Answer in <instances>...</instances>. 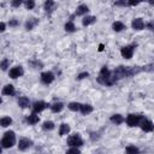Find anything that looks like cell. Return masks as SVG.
I'll use <instances>...</instances> for the list:
<instances>
[{
  "instance_id": "cell-27",
  "label": "cell",
  "mask_w": 154,
  "mask_h": 154,
  "mask_svg": "<svg viewBox=\"0 0 154 154\" xmlns=\"http://www.w3.org/2000/svg\"><path fill=\"white\" fill-rule=\"evenodd\" d=\"M125 152H126V154H140V149L135 146H128Z\"/></svg>"
},
{
  "instance_id": "cell-23",
  "label": "cell",
  "mask_w": 154,
  "mask_h": 154,
  "mask_svg": "<svg viewBox=\"0 0 154 154\" xmlns=\"http://www.w3.org/2000/svg\"><path fill=\"white\" fill-rule=\"evenodd\" d=\"M43 7H45L46 12H52V11L54 10V7H55V2L52 1V0H47V1L45 2Z\"/></svg>"
},
{
  "instance_id": "cell-5",
  "label": "cell",
  "mask_w": 154,
  "mask_h": 154,
  "mask_svg": "<svg viewBox=\"0 0 154 154\" xmlns=\"http://www.w3.org/2000/svg\"><path fill=\"white\" fill-rule=\"evenodd\" d=\"M67 144L70 147H73V148H77V147H81L83 144V140L81 138V136L78 134H75V135H71L69 138H67Z\"/></svg>"
},
{
  "instance_id": "cell-9",
  "label": "cell",
  "mask_w": 154,
  "mask_h": 154,
  "mask_svg": "<svg viewBox=\"0 0 154 154\" xmlns=\"http://www.w3.org/2000/svg\"><path fill=\"white\" fill-rule=\"evenodd\" d=\"M23 73H24V71H23V67H22V66H14V67H12V69L10 70L8 76H10L11 78L16 79V78L23 76Z\"/></svg>"
},
{
  "instance_id": "cell-41",
  "label": "cell",
  "mask_w": 154,
  "mask_h": 154,
  "mask_svg": "<svg viewBox=\"0 0 154 154\" xmlns=\"http://www.w3.org/2000/svg\"><path fill=\"white\" fill-rule=\"evenodd\" d=\"M103 49V45H100V48H99V51H102Z\"/></svg>"
},
{
  "instance_id": "cell-32",
  "label": "cell",
  "mask_w": 154,
  "mask_h": 154,
  "mask_svg": "<svg viewBox=\"0 0 154 154\" xmlns=\"http://www.w3.org/2000/svg\"><path fill=\"white\" fill-rule=\"evenodd\" d=\"M24 5H25L26 10H32V8L35 7V1H32V0H28V1L24 2Z\"/></svg>"
},
{
  "instance_id": "cell-12",
  "label": "cell",
  "mask_w": 154,
  "mask_h": 154,
  "mask_svg": "<svg viewBox=\"0 0 154 154\" xmlns=\"http://www.w3.org/2000/svg\"><path fill=\"white\" fill-rule=\"evenodd\" d=\"M131 26L134 30H142V29H144V22L142 18H135L131 22Z\"/></svg>"
},
{
  "instance_id": "cell-19",
  "label": "cell",
  "mask_w": 154,
  "mask_h": 154,
  "mask_svg": "<svg viewBox=\"0 0 154 154\" xmlns=\"http://www.w3.org/2000/svg\"><path fill=\"white\" fill-rule=\"evenodd\" d=\"M70 130H71V128L67 125V124H61L60 126H59V135L60 136H64V135H67L69 132H70Z\"/></svg>"
},
{
  "instance_id": "cell-6",
  "label": "cell",
  "mask_w": 154,
  "mask_h": 154,
  "mask_svg": "<svg viewBox=\"0 0 154 154\" xmlns=\"http://www.w3.org/2000/svg\"><path fill=\"white\" fill-rule=\"evenodd\" d=\"M134 48H135L134 45L124 46V47L120 49V54H122V57L125 58V59H131V58H132V54H134Z\"/></svg>"
},
{
  "instance_id": "cell-17",
  "label": "cell",
  "mask_w": 154,
  "mask_h": 154,
  "mask_svg": "<svg viewBox=\"0 0 154 154\" xmlns=\"http://www.w3.org/2000/svg\"><path fill=\"white\" fill-rule=\"evenodd\" d=\"M26 123L28 124H30V125H34V124H36V123H38V120H40V118H38V116H36V113H32V114H29L28 117H26Z\"/></svg>"
},
{
  "instance_id": "cell-14",
  "label": "cell",
  "mask_w": 154,
  "mask_h": 154,
  "mask_svg": "<svg viewBox=\"0 0 154 154\" xmlns=\"http://www.w3.org/2000/svg\"><path fill=\"white\" fill-rule=\"evenodd\" d=\"M96 22V17L95 16H87V17H84L83 19H82V24L84 25V26H88V25H90V24H94Z\"/></svg>"
},
{
  "instance_id": "cell-28",
  "label": "cell",
  "mask_w": 154,
  "mask_h": 154,
  "mask_svg": "<svg viewBox=\"0 0 154 154\" xmlns=\"http://www.w3.org/2000/svg\"><path fill=\"white\" fill-rule=\"evenodd\" d=\"M65 30L67 31V32H73V31H76V26H75V24H73V22L72 20H70V22H67L66 24H65Z\"/></svg>"
},
{
  "instance_id": "cell-1",
  "label": "cell",
  "mask_w": 154,
  "mask_h": 154,
  "mask_svg": "<svg viewBox=\"0 0 154 154\" xmlns=\"http://www.w3.org/2000/svg\"><path fill=\"white\" fill-rule=\"evenodd\" d=\"M140 71H141V69L138 66H118L112 72V75L116 78V81H118V79H122L125 77H131V76L138 73Z\"/></svg>"
},
{
  "instance_id": "cell-40",
  "label": "cell",
  "mask_w": 154,
  "mask_h": 154,
  "mask_svg": "<svg viewBox=\"0 0 154 154\" xmlns=\"http://www.w3.org/2000/svg\"><path fill=\"white\" fill-rule=\"evenodd\" d=\"M114 5H117V6H125L126 2L125 1H117V2H114Z\"/></svg>"
},
{
  "instance_id": "cell-24",
  "label": "cell",
  "mask_w": 154,
  "mask_h": 154,
  "mask_svg": "<svg viewBox=\"0 0 154 154\" xmlns=\"http://www.w3.org/2000/svg\"><path fill=\"white\" fill-rule=\"evenodd\" d=\"M37 23H38V20H37L36 18H30V19L26 20V23H25V29H26V30H31Z\"/></svg>"
},
{
  "instance_id": "cell-39",
  "label": "cell",
  "mask_w": 154,
  "mask_h": 154,
  "mask_svg": "<svg viewBox=\"0 0 154 154\" xmlns=\"http://www.w3.org/2000/svg\"><path fill=\"white\" fill-rule=\"evenodd\" d=\"M144 26H147L149 30H153V29H154V26H153V23H152V22H149V23L144 24Z\"/></svg>"
},
{
  "instance_id": "cell-21",
  "label": "cell",
  "mask_w": 154,
  "mask_h": 154,
  "mask_svg": "<svg viewBox=\"0 0 154 154\" xmlns=\"http://www.w3.org/2000/svg\"><path fill=\"white\" fill-rule=\"evenodd\" d=\"M112 29H113L114 31L119 32V31H122V30H124V29H125V25H124V23H122V22L117 20V22H114V23L112 24Z\"/></svg>"
},
{
  "instance_id": "cell-7",
  "label": "cell",
  "mask_w": 154,
  "mask_h": 154,
  "mask_svg": "<svg viewBox=\"0 0 154 154\" xmlns=\"http://www.w3.org/2000/svg\"><path fill=\"white\" fill-rule=\"evenodd\" d=\"M54 73L51 72V71H46V72H42L41 73V82L43 84H51L53 81H54Z\"/></svg>"
},
{
  "instance_id": "cell-18",
  "label": "cell",
  "mask_w": 154,
  "mask_h": 154,
  "mask_svg": "<svg viewBox=\"0 0 154 154\" xmlns=\"http://www.w3.org/2000/svg\"><path fill=\"white\" fill-rule=\"evenodd\" d=\"M88 12H89V7H88L87 5H84V4L79 5V6L77 7V10H76V14H77V16H82V14H85V13H88Z\"/></svg>"
},
{
  "instance_id": "cell-33",
  "label": "cell",
  "mask_w": 154,
  "mask_h": 154,
  "mask_svg": "<svg viewBox=\"0 0 154 154\" xmlns=\"http://www.w3.org/2000/svg\"><path fill=\"white\" fill-rule=\"evenodd\" d=\"M65 154H81V152H79L77 148H73V147H72V148H70Z\"/></svg>"
},
{
  "instance_id": "cell-31",
  "label": "cell",
  "mask_w": 154,
  "mask_h": 154,
  "mask_svg": "<svg viewBox=\"0 0 154 154\" xmlns=\"http://www.w3.org/2000/svg\"><path fill=\"white\" fill-rule=\"evenodd\" d=\"M30 65L34 67V69H42V63L41 61H38V60H32V61H30Z\"/></svg>"
},
{
  "instance_id": "cell-10",
  "label": "cell",
  "mask_w": 154,
  "mask_h": 154,
  "mask_svg": "<svg viewBox=\"0 0 154 154\" xmlns=\"http://www.w3.org/2000/svg\"><path fill=\"white\" fill-rule=\"evenodd\" d=\"M31 146H32V141L29 140V138H25V137L20 138L19 142H18V149H19V150H26V149L30 148Z\"/></svg>"
},
{
  "instance_id": "cell-26",
  "label": "cell",
  "mask_w": 154,
  "mask_h": 154,
  "mask_svg": "<svg viewBox=\"0 0 154 154\" xmlns=\"http://www.w3.org/2000/svg\"><path fill=\"white\" fill-rule=\"evenodd\" d=\"M81 106H82V103H79V102H70V103L67 105L69 109H71V111H73V112H78V111L81 109Z\"/></svg>"
},
{
  "instance_id": "cell-34",
  "label": "cell",
  "mask_w": 154,
  "mask_h": 154,
  "mask_svg": "<svg viewBox=\"0 0 154 154\" xmlns=\"http://www.w3.org/2000/svg\"><path fill=\"white\" fill-rule=\"evenodd\" d=\"M22 4H23L22 0H13V1H11V6H13V7H19Z\"/></svg>"
},
{
  "instance_id": "cell-36",
  "label": "cell",
  "mask_w": 154,
  "mask_h": 154,
  "mask_svg": "<svg viewBox=\"0 0 154 154\" xmlns=\"http://www.w3.org/2000/svg\"><path fill=\"white\" fill-rule=\"evenodd\" d=\"M8 25H10V26H17V25H19V22H18L17 19H11V20L8 22Z\"/></svg>"
},
{
  "instance_id": "cell-37",
  "label": "cell",
  "mask_w": 154,
  "mask_h": 154,
  "mask_svg": "<svg viewBox=\"0 0 154 154\" xmlns=\"http://www.w3.org/2000/svg\"><path fill=\"white\" fill-rule=\"evenodd\" d=\"M6 30V24L4 22H0V32H4Z\"/></svg>"
},
{
  "instance_id": "cell-25",
  "label": "cell",
  "mask_w": 154,
  "mask_h": 154,
  "mask_svg": "<svg viewBox=\"0 0 154 154\" xmlns=\"http://www.w3.org/2000/svg\"><path fill=\"white\" fill-rule=\"evenodd\" d=\"M63 108H64V103H63V102H54V103L51 106V109H52V112H54V113L60 112Z\"/></svg>"
},
{
  "instance_id": "cell-20",
  "label": "cell",
  "mask_w": 154,
  "mask_h": 154,
  "mask_svg": "<svg viewBox=\"0 0 154 154\" xmlns=\"http://www.w3.org/2000/svg\"><path fill=\"white\" fill-rule=\"evenodd\" d=\"M11 124H12V118L11 117H2V118H0V126L7 128Z\"/></svg>"
},
{
  "instance_id": "cell-15",
  "label": "cell",
  "mask_w": 154,
  "mask_h": 154,
  "mask_svg": "<svg viewBox=\"0 0 154 154\" xmlns=\"http://www.w3.org/2000/svg\"><path fill=\"white\" fill-rule=\"evenodd\" d=\"M18 106L22 107V108H26L30 106V100L26 97V96H22L18 99Z\"/></svg>"
},
{
  "instance_id": "cell-22",
  "label": "cell",
  "mask_w": 154,
  "mask_h": 154,
  "mask_svg": "<svg viewBox=\"0 0 154 154\" xmlns=\"http://www.w3.org/2000/svg\"><path fill=\"white\" fill-rule=\"evenodd\" d=\"M79 111H81L82 114L87 116V114H89V113L93 112V106H91V105H87V103H85V105H82Z\"/></svg>"
},
{
  "instance_id": "cell-35",
  "label": "cell",
  "mask_w": 154,
  "mask_h": 154,
  "mask_svg": "<svg viewBox=\"0 0 154 154\" xmlns=\"http://www.w3.org/2000/svg\"><path fill=\"white\" fill-rule=\"evenodd\" d=\"M87 77H89V73L88 72H81L79 75H77V79H84V78H87Z\"/></svg>"
},
{
  "instance_id": "cell-3",
  "label": "cell",
  "mask_w": 154,
  "mask_h": 154,
  "mask_svg": "<svg viewBox=\"0 0 154 154\" xmlns=\"http://www.w3.org/2000/svg\"><path fill=\"white\" fill-rule=\"evenodd\" d=\"M16 144V134L14 131H6L1 138V146L4 148H11Z\"/></svg>"
},
{
  "instance_id": "cell-16",
  "label": "cell",
  "mask_w": 154,
  "mask_h": 154,
  "mask_svg": "<svg viewBox=\"0 0 154 154\" xmlns=\"http://www.w3.org/2000/svg\"><path fill=\"white\" fill-rule=\"evenodd\" d=\"M109 120H111L113 124L119 125V124H122V123L124 122V117H123L122 114H113V116H111Z\"/></svg>"
},
{
  "instance_id": "cell-11",
  "label": "cell",
  "mask_w": 154,
  "mask_h": 154,
  "mask_svg": "<svg viewBox=\"0 0 154 154\" xmlns=\"http://www.w3.org/2000/svg\"><path fill=\"white\" fill-rule=\"evenodd\" d=\"M46 107H48V105H47L45 101H36V102H34V105H32L34 113H40V112H42Z\"/></svg>"
},
{
  "instance_id": "cell-30",
  "label": "cell",
  "mask_w": 154,
  "mask_h": 154,
  "mask_svg": "<svg viewBox=\"0 0 154 154\" xmlns=\"http://www.w3.org/2000/svg\"><path fill=\"white\" fill-rule=\"evenodd\" d=\"M8 66H10V60H8L7 58H5V59H2V60L0 61V69H1L2 71H6Z\"/></svg>"
},
{
  "instance_id": "cell-43",
  "label": "cell",
  "mask_w": 154,
  "mask_h": 154,
  "mask_svg": "<svg viewBox=\"0 0 154 154\" xmlns=\"http://www.w3.org/2000/svg\"><path fill=\"white\" fill-rule=\"evenodd\" d=\"M1 152H2V149H1V147H0V154H1Z\"/></svg>"
},
{
  "instance_id": "cell-8",
  "label": "cell",
  "mask_w": 154,
  "mask_h": 154,
  "mask_svg": "<svg viewBox=\"0 0 154 154\" xmlns=\"http://www.w3.org/2000/svg\"><path fill=\"white\" fill-rule=\"evenodd\" d=\"M140 125H141V129H142L144 132H152L153 129H154L153 122L149 120V119H142L141 123H140Z\"/></svg>"
},
{
  "instance_id": "cell-42",
  "label": "cell",
  "mask_w": 154,
  "mask_h": 154,
  "mask_svg": "<svg viewBox=\"0 0 154 154\" xmlns=\"http://www.w3.org/2000/svg\"><path fill=\"white\" fill-rule=\"evenodd\" d=\"M0 103H2V99L1 97H0Z\"/></svg>"
},
{
  "instance_id": "cell-2",
  "label": "cell",
  "mask_w": 154,
  "mask_h": 154,
  "mask_svg": "<svg viewBox=\"0 0 154 154\" xmlns=\"http://www.w3.org/2000/svg\"><path fill=\"white\" fill-rule=\"evenodd\" d=\"M96 79L100 84H103V85H113L117 82L116 78L113 77L112 72L107 69V66H102V69L100 70V73H99Z\"/></svg>"
},
{
  "instance_id": "cell-29",
  "label": "cell",
  "mask_w": 154,
  "mask_h": 154,
  "mask_svg": "<svg viewBox=\"0 0 154 154\" xmlns=\"http://www.w3.org/2000/svg\"><path fill=\"white\" fill-rule=\"evenodd\" d=\"M54 126H55V125H54L53 122H51V120H46V122L43 123V125H42V129L46 130V131H48V130H53Z\"/></svg>"
},
{
  "instance_id": "cell-4",
  "label": "cell",
  "mask_w": 154,
  "mask_h": 154,
  "mask_svg": "<svg viewBox=\"0 0 154 154\" xmlns=\"http://www.w3.org/2000/svg\"><path fill=\"white\" fill-rule=\"evenodd\" d=\"M141 120H142V116L141 114H134V113H131V114H129L126 117V124L130 128H134V126L140 125Z\"/></svg>"
},
{
  "instance_id": "cell-38",
  "label": "cell",
  "mask_w": 154,
  "mask_h": 154,
  "mask_svg": "<svg viewBox=\"0 0 154 154\" xmlns=\"http://www.w3.org/2000/svg\"><path fill=\"white\" fill-rule=\"evenodd\" d=\"M138 4H140V1H128L126 2V5H129V6H136Z\"/></svg>"
},
{
  "instance_id": "cell-13",
  "label": "cell",
  "mask_w": 154,
  "mask_h": 154,
  "mask_svg": "<svg viewBox=\"0 0 154 154\" xmlns=\"http://www.w3.org/2000/svg\"><path fill=\"white\" fill-rule=\"evenodd\" d=\"M14 87L12 85V84H6L4 88H2V90H1V93H2V95H8V96H12L13 94H14Z\"/></svg>"
}]
</instances>
